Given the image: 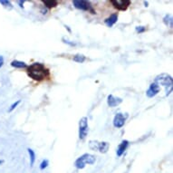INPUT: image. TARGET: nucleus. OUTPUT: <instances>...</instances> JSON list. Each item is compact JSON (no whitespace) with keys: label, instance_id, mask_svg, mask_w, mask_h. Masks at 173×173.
<instances>
[{"label":"nucleus","instance_id":"1","mask_svg":"<svg viewBox=\"0 0 173 173\" xmlns=\"http://www.w3.org/2000/svg\"><path fill=\"white\" fill-rule=\"evenodd\" d=\"M27 74L30 78L35 81H43L49 75V71L45 67L43 64L34 63L33 64L27 66Z\"/></svg>","mask_w":173,"mask_h":173},{"label":"nucleus","instance_id":"2","mask_svg":"<svg viewBox=\"0 0 173 173\" xmlns=\"http://www.w3.org/2000/svg\"><path fill=\"white\" fill-rule=\"evenodd\" d=\"M157 84H161V85H163L165 86L166 88L168 87H171L173 83V79L172 77L167 73H162V74H160L158 75L156 78H155V82Z\"/></svg>","mask_w":173,"mask_h":173},{"label":"nucleus","instance_id":"3","mask_svg":"<svg viewBox=\"0 0 173 173\" xmlns=\"http://www.w3.org/2000/svg\"><path fill=\"white\" fill-rule=\"evenodd\" d=\"M88 131H89L88 119L87 117H82L79 122V138L81 140H84L88 134Z\"/></svg>","mask_w":173,"mask_h":173},{"label":"nucleus","instance_id":"4","mask_svg":"<svg viewBox=\"0 0 173 173\" xmlns=\"http://www.w3.org/2000/svg\"><path fill=\"white\" fill-rule=\"evenodd\" d=\"M73 5L77 9H81V10H83V11H92V14H94V12L92 9L91 3L89 1H85V0H73Z\"/></svg>","mask_w":173,"mask_h":173},{"label":"nucleus","instance_id":"5","mask_svg":"<svg viewBox=\"0 0 173 173\" xmlns=\"http://www.w3.org/2000/svg\"><path fill=\"white\" fill-rule=\"evenodd\" d=\"M111 3L113 5V7L118 10L123 11L126 10L128 7L131 5L130 0H111Z\"/></svg>","mask_w":173,"mask_h":173},{"label":"nucleus","instance_id":"6","mask_svg":"<svg viewBox=\"0 0 173 173\" xmlns=\"http://www.w3.org/2000/svg\"><path fill=\"white\" fill-rule=\"evenodd\" d=\"M128 117V115H126L124 117V115L122 113H117L114 116V119H113V126L115 128H122L124 126L125 124V122H126V118Z\"/></svg>","mask_w":173,"mask_h":173},{"label":"nucleus","instance_id":"7","mask_svg":"<svg viewBox=\"0 0 173 173\" xmlns=\"http://www.w3.org/2000/svg\"><path fill=\"white\" fill-rule=\"evenodd\" d=\"M160 91H161L160 85L157 84L156 82H152L150 85L149 89L146 91V95L149 98H153V97H155L160 92Z\"/></svg>","mask_w":173,"mask_h":173},{"label":"nucleus","instance_id":"8","mask_svg":"<svg viewBox=\"0 0 173 173\" xmlns=\"http://www.w3.org/2000/svg\"><path fill=\"white\" fill-rule=\"evenodd\" d=\"M122 103V98L115 97L113 94H110L107 97V104L110 107H116V106H118L119 104H121Z\"/></svg>","mask_w":173,"mask_h":173},{"label":"nucleus","instance_id":"9","mask_svg":"<svg viewBox=\"0 0 173 173\" xmlns=\"http://www.w3.org/2000/svg\"><path fill=\"white\" fill-rule=\"evenodd\" d=\"M128 146H129V141L126 140H122V141L119 144L118 149H117V150H116V154H117V156H118V157H121V156L124 153V151L127 150Z\"/></svg>","mask_w":173,"mask_h":173},{"label":"nucleus","instance_id":"10","mask_svg":"<svg viewBox=\"0 0 173 173\" xmlns=\"http://www.w3.org/2000/svg\"><path fill=\"white\" fill-rule=\"evenodd\" d=\"M117 21H118V14H117V13H114V14L111 15L110 17H108V18L104 21V23H105V24H106L107 26L112 27Z\"/></svg>","mask_w":173,"mask_h":173},{"label":"nucleus","instance_id":"11","mask_svg":"<svg viewBox=\"0 0 173 173\" xmlns=\"http://www.w3.org/2000/svg\"><path fill=\"white\" fill-rule=\"evenodd\" d=\"M81 157L82 159L83 160L84 163H85V164H89V165L94 164V163H95V161H96L95 157H94L93 155H92V154H89V153H85V154H83Z\"/></svg>","mask_w":173,"mask_h":173},{"label":"nucleus","instance_id":"12","mask_svg":"<svg viewBox=\"0 0 173 173\" xmlns=\"http://www.w3.org/2000/svg\"><path fill=\"white\" fill-rule=\"evenodd\" d=\"M11 66L15 67V68H18V69H22V68H27V64L22 62V61H17V60H14L12 61Z\"/></svg>","mask_w":173,"mask_h":173},{"label":"nucleus","instance_id":"13","mask_svg":"<svg viewBox=\"0 0 173 173\" xmlns=\"http://www.w3.org/2000/svg\"><path fill=\"white\" fill-rule=\"evenodd\" d=\"M109 148H110V144L106 141L99 142V144H98V150L102 153H106L109 150Z\"/></svg>","mask_w":173,"mask_h":173},{"label":"nucleus","instance_id":"14","mask_svg":"<svg viewBox=\"0 0 173 173\" xmlns=\"http://www.w3.org/2000/svg\"><path fill=\"white\" fill-rule=\"evenodd\" d=\"M163 23L165 24L167 26L173 27V18L171 15H166L163 18Z\"/></svg>","mask_w":173,"mask_h":173},{"label":"nucleus","instance_id":"15","mask_svg":"<svg viewBox=\"0 0 173 173\" xmlns=\"http://www.w3.org/2000/svg\"><path fill=\"white\" fill-rule=\"evenodd\" d=\"M43 3L45 4L47 8H53L57 6V1L55 0H44Z\"/></svg>","mask_w":173,"mask_h":173},{"label":"nucleus","instance_id":"16","mask_svg":"<svg viewBox=\"0 0 173 173\" xmlns=\"http://www.w3.org/2000/svg\"><path fill=\"white\" fill-rule=\"evenodd\" d=\"M85 163H84V162H83V160L82 159V157H79L76 161H75V162H74V166L77 168V169H79V170H82V169H83L84 167H85Z\"/></svg>","mask_w":173,"mask_h":173},{"label":"nucleus","instance_id":"17","mask_svg":"<svg viewBox=\"0 0 173 173\" xmlns=\"http://www.w3.org/2000/svg\"><path fill=\"white\" fill-rule=\"evenodd\" d=\"M27 151H28V153H29V157H30V165H31V167H33V166H34V163H35V151L32 150V149H30V148L27 149Z\"/></svg>","mask_w":173,"mask_h":173},{"label":"nucleus","instance_id":"18","mask_svg":"<svg viewBox=\"0 0 173 173\" xmlns=\"http://www.w3.org/2000/svg\"><path fill=\"white\" fill-rule=\"evenodd\" d=\"M86 60V57L83 55H76L73 56V61L76 62V63H79V64H82L84 61Z\"/></svg>","mask_w":173,"mask_h":173},{"label":"nucleus","instance_id":"19","mask_svg":"<svg viewBox=\"0 0 173 173\" xmlns=\"http://www.w3.org/2000/svg\"><path fill=\"white\" fill-rule=\"evenodd\" d=\"M98 144H99V142L97 140H90L89 141V147L92 150H98Z\"/></svg>","mask_w":173,"mask_h":173},{"label":"nucleus","instance_id":"20","mask_svg":"<svg viewBox=\"0 0 173 173\" xmlns=\"http://www.w3.org/2000/svg\"><path fill=\"white\" fill-rule=\"evenodd\" d=\"M0 4H1L3 7H7V8H12V7H13L11 2L8 1V0H0Z\"/></svg>","mask_w":173,"mask_h":173},{"label":"nucleus","instance_id":"21","mask_svg":"<svg viewBox=\"0 0 173 173\" xmlns=\"http://www.w3.org/2000/svg\"><path fill=\"white\" fill-rule=\"evenodd\" d=\"M20 102H21V101H20V100H18V101H16V103H14V104H12L11 107H10V108H9V110H8V112H9V113L13 112V111H14V110H15V109L17 107V105L20 104Z\"/></svg>","mask_w":173,"mask_h":173},{"label":"nucleus","instance_id":"22","mask_svg":"<svg viewBox=\"0 0 173 173\" xmlns=\"http://www.w3.org/2000/svg\"><path fill=\"white\" fill-rule=\"evenodd\" d=\"M135 30H136V32L139 33V34H142V33H144L146 31V27L145 26H137L135 28Z\"/></svg>","mask_w":173,"mask_h":173},{"label":"nucleus","instance_id":"23","mask_svg":"<svg viewBox=\"0 0 173 173\" xmlns=\"http://www.w3.org/2000/svg\"><path fill=\"white\" fill-rule=\"evenodd\" d=\"M47 166H48V161L47 160H44L43 162H41V164H40V170H45L47 168Z\"/></svg>","mask_w":173,"mask_h":173},{"label":"nucleus","instance_id":"24","mask_svg":"<svg viewBox=\"0 0 173 173\" xmlns=\"http://www.w3.org/2000/svg\"><path fill=\"white\" fill-rule=\"evenodd\" d=\"M63 41H64V43H65V44H68V45H69V46H75V44H74V43H71V41H68V40L64 39V38H63Z\"/></svg>","mask_w":173,"mask_h":173},{"label":"nucleus","instance_id":"25","mask_svg":"<svg viewBox=\"0 0 173 173\" xmlns=\"http://www.w3.org/2000/svg\"><path fill=\"white\" fill-rule=\"evenodd\" d=\"M3 64H4V57L2 55H0V68L3 66Z\"/></svg>","mask_w":173,"mask_h":173},{"label":"nucleus","instance_id":"26","mask_svg":"<svg viewBox=\"0 0 173 173\" xmlns=\"http://www.w3.org/2000/svg\"><path fill=\"white\" fill-rule=\"evenodd\" d=\"M24 1H18V4H19V7H23V5H24Z\"/></svg>","mask_w":173,"mask_h":173},{"label":"nucleus","instance_id":"27","mask_svg":"<svg viewBox=\"0 0 173 173\" xmlns=\"http://www.w3.org/2000/svg\"><path fill=\"white\" fill-rule=\"evenodd\" d=\"M144 5H145V7H149L148 6V2H144Z\"/></svg>","mask_w":173,"mask_h":173},{"label":"nucleus","instance_id":"28","mask_svg":"<svg viewBox=\"0 0 173 173\" xmlns=\"http://www.w3.org/2000/svg\"><path fill=\"white\" fill-rule=\"evenodd\" d=\"M3 162H4V161H2V160H1V161H0V165H1V164H2Z\"/></svg>","mask_w":173,"mask_h":173}]
</instances>
